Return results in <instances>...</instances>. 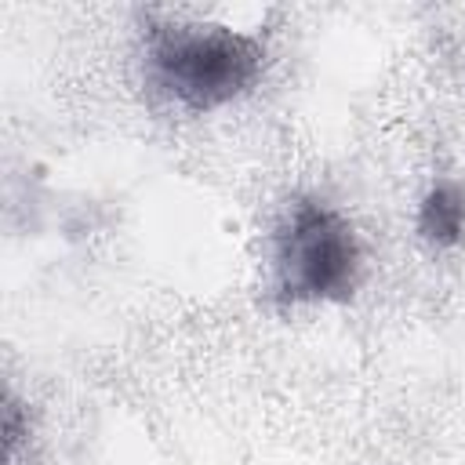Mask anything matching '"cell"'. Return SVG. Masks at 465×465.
<instances>
[{
	"label": "cell",
	"mask_w": 465,
	"mask_h": 465,
	"mask_svg": "<svg viewBox=\"0 0 465 465\" xmlns=\"http://www.w3.org/2000/svg\"><path fill=\"white\" fill-rule=\"evenodd\" d=\"M265 47L225 25H163L149 44V73L193 113L240 98L262 76Z\"/></svg>",
	"instance_id": "cell-1"
},
{
	"label": "cell",
	"mask_w": 465,
	"mask_h": 465,
	"mask_svg": "<svg viewBox=\"0 0 465 465\" xmlns=\"http://www.w3.org/2000/svg\"><path fill=\"white\" fill-rule=\"evenodd\" d=\"M360 276L352 225L323 200H298L276 240V291L283 302H345Z\"/></svg>",
	"instance_id": "cell-2"
},
{
	"label": "cell",
	"mask_w": 465,
	"mask_h": 465,
	"mask_svg": "<svg viewBox=\"0 0 465 465\" xmlns=\"http://www.w3.org/2000/svg\"><path fill=\"white\" fill-rule=\"evenodd\" d=\"M418 232L432 247H454L465 236V185L436 182L418 207Z\"/></svg>",
	"instance_id": "cell-3"
}]
</instances>
